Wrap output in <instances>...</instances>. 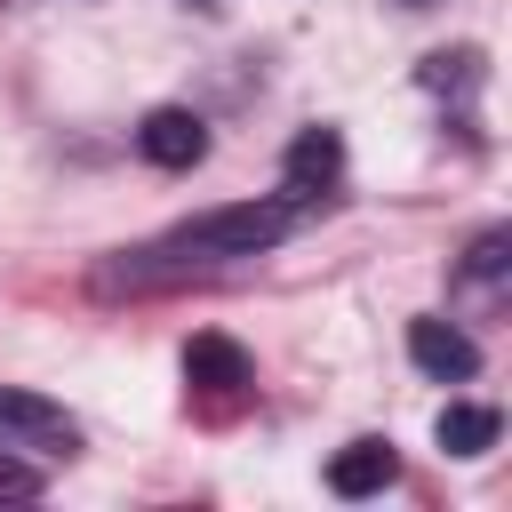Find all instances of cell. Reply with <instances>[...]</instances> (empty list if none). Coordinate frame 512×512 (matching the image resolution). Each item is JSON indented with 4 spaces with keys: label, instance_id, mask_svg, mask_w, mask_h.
Segmentation results:
<instances>
[{
    "label": "cell",
    "instance_id": "6da1fadb",
    "mask_svg": "<svg viewBox=\"0 0 512 512\" xmlns=\"http://www.w3.org/2000/svg\"><path fill=\"white\" fill-rule=\"evenodd\" d=\"M304 216V192H280V200H232V208H208L176 232H160L144 256L152 264H232V256H264L296 232Z\"/></svg>",
    "mask_w": 512,
    "mask_h": 512
},
{
    "label": "cell",
    "instance_id": "7a4b0ae2",
    "mask_svg": "<svg viewBox=\"0 0 512 512\" xmlns=\"http://www.w3.org/2000/svg\"><path fill=\"white\" fill-rule=\"evenodd\" d=\"M0 440H8V448H32V456H72V448H80V424H72L56 400H40V392L0 384Z\"/></svg>",
    "mask_w": 512,
    "mask_h": 512
},
{
    "label": "cell",
    "instance_id": "3957f363",
    "mask_svg": "<svg viewBox=\"0 0 512 512\" xmlns=\"http://www.w3.org/2000/svg\"><path fill=\"white\" fill-rule=\"evenodd\" d=\"M136 152H144L152 168H200V160H208V120L184 112V104H160V112H144V128H136Z\"/></svg>",
    "mask_w": 512,
    "mask_h": 512
},
{
    "label": "cell",
    "instance_id": "277c9868",
    "mask_svg": "<svg viewBox=\"0 0 512 512\" xmlns=\"http://www.w3.org/2000/svg\"><path fill=\"white\" fill-rule=\"evenodd\" d=\"M184 384L208 392V400H240V392L256 384V368H248V352H240L232 336H192V344H184Z\"/></svg>",
    "mask_w": 512,
    "mask_h": 512
},
{
    "label": "cell",
    "instance_id": "5b68a950",
    "mask_svg": "<svg viewBox=\"0 0 512 512\" xmlns=\"http://www.w3.org/2000/svg\"><path fill=\"white\" fill-rule=\"evenodd\" d=\"M408 360H416L424 376H440V384L480 376V344H472L464 328H448V320H408Z\"/></svg>",
    "mask_w": 512,
    "mask_h": 512
},
{
    "label": "cell",
    "instance_id": "8992f818",
    "mask_svg": "<svg viewBox=\"0 0 512 512\" xmlns=\"http://www.w3.org/2000/svg\"><path fill=\"white\" fill-rule=\"evenodd\" d=\"M336 168H344V136L336 128H304L296 144H288V192H328L336 184Z\"/></svg>",
    "mask_w": 512,
    "mask_h": 512
},
{
    "label": "cell",
    "instance_id": "52a82bcc",
    "mask_svg": "<svg viewBox=\"0 0 512 512\" xmlns=\"http://www.w3.org/2000/svg\"><path fill=\"white\" fill-rule=\"evenodd\" d=\"M392 472H400L392 440H352V448L328 464V488H336V496H376V488H392Z\"/></svg>",
    "mask_w": 512,
    "mask_h": 512
},
{
    "label": "cell",
    "instance_id": "ba28073f",
    "mask_svg": "<svg viewBox=\"0 0 512 512\" xmlns=\"http://www.w3.org/2000/svg\"><path fill=\"white\" fill-rule=\"evenodd\" d=\"M496 432H504V416L496 408H440V424H432V440L448 448V456H480V448H496Z\"/></svg>",
    "mask_w": 512,
    "mask_h": 512
},
{
    "label": "cell",
    "instance_id": "9c48e42d",
    "mask_svg": "<svg viewBox=\"0 0 512 512\" xmlns=\"http://www.w3.org/2000/svg\"><path fill=\"white\" fill-rule=\"evenodd\" d=\"M416 80H424V88H480V56H472V48H456V56H424Z\"/></svg>",
    "mask_w": 512,
    "mask_h": 512
},
{
    "label": "cell",
    "instance_id": "30bf717a",
    "mask_svg": "<svg viewBox=\"0 0 512 512\" xmlns=\"http://www.w3.org/2000/svg\"><path fill=\"white\" fill-rule=\"evenodd\" d=\"M504 264H512V232H480V240H472V264H464V272H472V280H496Z\"/></svg>",
    "mask_w": 512,
    "mask_h": 512
},
{
    "label": "cell",
    "instance_id": "8fae6325",
    "mask_svg": "<svg viewBox=\"0 0 512 512\" xmlns=\"http://www.w3.org/2000/svg\"><path fill=\"white\" fill-rule=\"evenodd\" d=\"M40 488V472H24V464H0V496H32Z\"/></svg>",
    "mask_w": 512,
    "mask_h": 512
},
{
    "label": "cell",
    "instance_id": "7c38bea8",
    "mask_svg": "<svg viewBox=\"0 0 512 512\" xmlns=\"http://www.w3.org/2000/svg\"><path fill=\"white\" fill-rule=\"evenodd\" d=\"M400 8H432V0H400Z\"/></svg>",
    "mask_w": 512,
    "mask_h": 512
}]
</instances>
